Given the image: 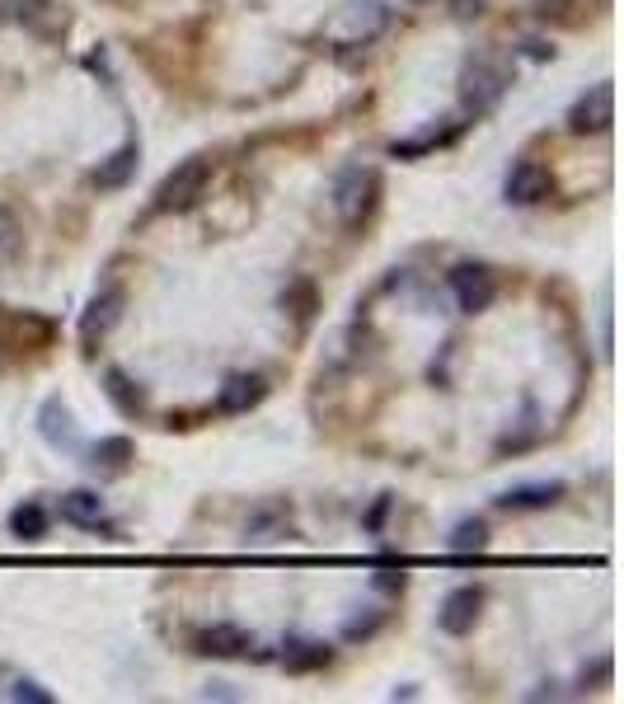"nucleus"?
Instances as JSON below:
<instances>
[{"instance_id":"obj_1","label":"nucleus","mask_w":624,"mask_h":704,"mask_svg":"<svg viewBox=\"0 0 624 704\" xmlns=\"http://www.w3.org/2000/svg\"><path fill=\"white\" fill-rule=\"evenodd\" d=\"M212 155H193V160H183L165 174V184L155 188V212H188V207H198L207 198V184H212Z\"/></svg>"},{"instance_id":"obj_2","label":"nucleus","mask_w":624,"mask_h":704,"mask_svg":"<svg viewBox=\"0 0 624 704\" xmlns=\"http://www.w3.org/2000/svg\"><path fill=\"white\" fill-rule=\"evenodd\" d=\"M376 169L366 165H348L343 174L334 179V212L343 226H362V216L371 212V202H376Z\"/></svg>"},{"instance_id":"obj_3","label":"nucleus","mask_w":624,"mask_h":704,"mask_svg":"<svg viewBox=\"0 0 624 704\" xmlns=\"http://www.w3.org/2000/svg\"><path fill=\"white\" fill-rule=\"evenodd\" d=\"M385 29H390V10H385L381 0H362V5H348V10H343V19L334 24V43H338V52L371 47Z\"/></svg>"},{"instance_id":"obj_4","label":"nucleus","mask_w":624,"mask_h":704,"mask_svg":"<svg viewBox=\"0 0 624 704\" xmlns=\"http://www.w3.org/2000/svg\"><path fill=\"white\" fill-rule=\"evenodd\" d=\"M507 90V71L498 62H470L465 66V76H460V99H465V108H474V113H484V108H493L498 99H503Z\"/></svg>"},{"instance_id":"obj_5","label":"nucleus","mask_w":624,"mask_h":704,"mask_svg":"<svg viewBox=\"0 0 624 704\" xmlns=\"http://www.w3.org/2000/svg\"><path fill=\"white\" fill-rule=\"evenodd\" d=\"M610 123H615V94H610V85H596L592 94H582L573 104V113H568V132L573 137H601V132H610Z\"/></svg>"},{"instance_id":"obj_6","label":"nucleus","mask_w":624,"mask_h":704,"mask_svg":"<svg viewBox=\"0 0 624 704\" xmlns=\"http://www.w3.org/2000/svg\"><path fill=\"white\" fill-rule=\"evenodd\" d=\"M451 291H456V306L465 310V315H479V310L493 306L498 282H493V273L479 268V263H460L456 273H451Z\"/></svg>"},{"instance_id":"obj_7","label":"nucleus","mask_w":624,"mask_h":704,"mask_svg":"<svg viewBox=\"0 0 624 704\" xmlns=\"http://www.w3.org/2000/svg\"><path fill=\"white\" fill-rule=\"evenodd\" d=\"M554 193V174H549L540 160H517L512 174H507V198L531 207V202H545Z\"/></svg>"},{"instance_id":"obj_8","label":"nucleus","mask_w":624,"mask_h":704,"mask_svg":"<svg viewBox=\"0 0 624 704\" xmlns=\"http://www.w3.org/2000/svg\"><path fill=\"white\" fill-rule=\"evenodd\" d=\"M193 648L207 653V658H244V653L254 648V639H249L240 625H207V629H198Z\"/></svg>"},{"instance_id":"obj_9","label":"nucleus","mask_w":624,"mask_h":704,"mask_svg":"<svg viewBox=\"0 0 624 704\" xmlns=\"http://www.w3.org/2000/svg\"><path fill=\"white\" fill-rule=\"evenodd\" d=\"M479 606H484L479 587H456V592L442 601V629L446 634H470L474 620H479Z\"/></svg>"},{"instance_id":"obj_10","label":"nucleus","mask_w":624,"mask_h":704,"mask_svg":"<svg viewBox=\"0 0 624 704\" xmlns=\"http://www.w3.org/2000/svg\"><path fill=\"white\" fill-rule=\"evenodd\" d=\"M122 315V291L118 287H104L99 296L90 301V310H85V320H80V334H85V343H94V338H104L113 324H118Z\"/></svg>"},{"instance_id":"obj_11","label":"nucleus","mask_w":624,"mask_h":704,"mask_svg":"<svg viewBox=\"0 0 624 704\" xmlns=\"http://www.w3.org/2000/svg\"><path fill=\"white\" fill-rule=\"evenodd\" d=\"M263 395H268L263 376H230V381L221 385V399H216V409H221V414H244V409H254Z\"/></svg>"},{"instance_id":"obj_12","label":"nucleus","mask_w":624,"mask_h":704,"mask_svg":"<svg viewBox=\"0 0 624 704\" xmlns=\"http://www.w3.org/2000/svg\"><path fill=\"white\" fill-rule=\"evenodd\" d=\"M137 160H141V151H137V141H127V146H122V151H113L104 160V165L94 169L90 179H94V188H99V193H113V188H122L127 184V179H132V169H137Z\"/></svg>"},{"instance_id":"obj_13","label":"nucleus","mask_w":624,"mask_h":704,"mask_svg":"<svg viewBox=\"0 0 624 704\" xmlns=\"http://www.w3.org/2000/svg\"><path fill=\"white\" fill-rule=\"evenodd\" d=\"M61 517L71 521V526H85V531H99V521H104V498L90 489H76L61 498Z\"/></svg>"},{"instance_id":"obj_14","label":"nucleus","mask_w":624,"mask_h":704,"mask_svg":"<svg viewBox=\"0 0 624 704\" xmlns=\"http://www.w3.org/2000/svg\"><path fill=\"white\" fill-rule=\"evenodd\" d=\"M559 493H564V484H526V489L503 493L498 503H503L507 512H531V507H549V503H559Z\"/></svg>"},{"instance_id":"obj_15","label":"nucleus","mask_w":624,"mask_h":704,"mask_svg":"<svg viewBox=\"0 0 624 704\" xmlns=\"http://www.w3.org/2000/svg\"><path fill=\"white\" fill-rule=\"evenodd\" d=\"M484 545H488V526H484L479 517H474V521H460L456 531H451V550H456V554H479Z\"/></svg>"},{"instance_id":"obj_16","label":"nucleus","mask_w":624,"mask_h":704,"mask_svg":"<svg viewBox=\"0 0 624 704\" xmlns=\"http://www.w3.org/2000/svg\"><path fill=\"white\" fill-rule=\"evenodd\" d=\"M10 526H15V536L19 540H38L47 531V512L38 503H29V507H15V517H10Z\"/></svg>"},{"instance_id":"obj_17","label":"nucleus","mask_w":624,"mask_h":704,"mask_svg":"<svg viewBox=\"0 0 624 704\" xmlns=\"http://www.w3.org/2000/svg\"><path fill=\"white\" fill-rule=\"evenodd\" d=\"M108 395L118 399L122 414H137V409H141V390H137L132 381H127L122 371H108Z\"/></svg>"},{"instance_id":"obj_18","label":"nucleus","mask_w":624,"mask_h":704,"mask_svg":"<svg viewBox=\"0 0 624 704\" xmlns=\"http://www.w3.org/2000/svg\"><path fill=\"white\" fill-rule=\"evenodd\" d=\"M324 662H329V648H320V643H296V653H287L291 672H310V667H324Z\"/></svg>"},{"instance_id":"obj_19","label":"nucleus","mask_w":624,"mask_h":704,"mask_svg":"<svg viewBox=\"0 0 624 704\" xmlns=\"http://www.w3.org/2000/svg\"><path fill=\"white\" fill-rule=\"evenodd\" d=\"M19 249V216L10 207H0V263Z\"/></svg>"},{"instance_id":"obj_20","label":"nucleus","mask_w":624,"mask_h":704,"mask_svg":"<svg viewBox=\"0 0 624 704\" xmlns=\"http://www.w3.org/2000/svg\"><path fill=\"white\" fill-rule=\"evenodd\" d=\"M127 456H132V442H127V437H108V442L94 446V465L104 460V465H113V470H118Z\"/></svg>"},{"instance_id":"obj_21","label":"nucleus","mask_w":624,"mask_h":704,"mask_svg":"<svg viewBox=\"0 0 624 704\" xmlns=\"http://www.w3.org/2000/svg\"><path fill=\"white\" fill-rule=\"evenodd\" d=\"M15 700H29V704H52V695L47 690H38L33 681H19L15 686Z\"/></svg>"}]
</instances>
